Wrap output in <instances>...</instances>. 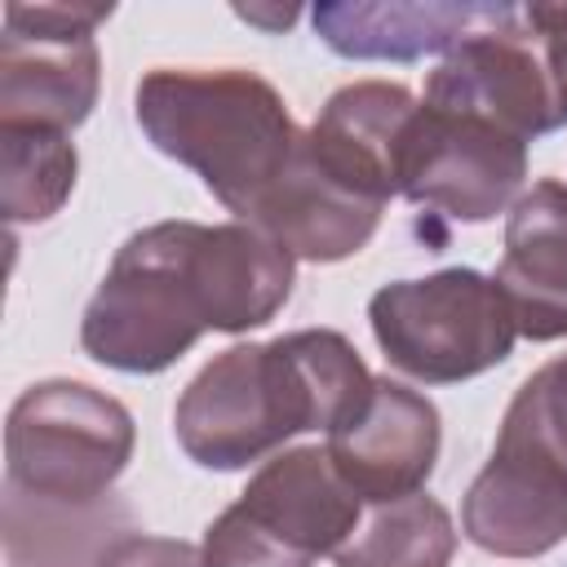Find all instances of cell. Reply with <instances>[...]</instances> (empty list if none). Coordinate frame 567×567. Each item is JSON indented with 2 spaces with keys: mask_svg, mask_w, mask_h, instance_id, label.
Returning a JSON list of instances; mask_svg holds the SVG:
<instances>
[{
  "mask_svg": "<svg viewBox=\"0 0 567 567\" xmlns=\"http://www.w3.org/2000/svg\"><path fill=\"white\" fill-rule=\"evenodd\" d=\"M518 18L509 4H319L315 31L341 58H421Z\"/></svg>",
  "mask_w": 567,
  "mask_h": 567,
  "instance_id": "obj_15",
  "label": "cell"
},
{
  "mask_svg": "<svg viewBox=\"0 0 567 567\" xmlns=\"http://www.w3.org/2000/svg\"><path fill=\"white\" fill-rule=\"evenodd\" d=\"M133 416L84 381H35L4 421V487L40 501L93 505L133 456Z\"/></svg>",
  "mask_w": 567,
  "mask_h": 567,
  "instance_id": "obj_5",
  "label": "cell"
},
{
  "mask_svg": "<svg viewBox=\"0 0 567 567\" xmlns=\"http://www.w3.org/2000/svg\"><path fill=\"white\" fill-rule=\"evenodd\" d=\"M128 532H133V509L115 492L93 505H66L4 487L9 567H97L102 554Z\"/></svg>",
  "mask_w": 567,
  "mask_h": 567,
  "instance_id": "obj_16",
  "label": "cell"
},
{
  "mask_svg": "<svg viewBox=\"0 0 567 567\" xmlns=\"http://www.w3.org/2000/svg\"><path fill=\"white\" fill-rule=\"evenodd\" d=\"M368 319L381 354L425 385L470 381L505 363L518 337L496 279L470 266L385 284L372 292Z\"/></svg>",
  "mask_w": 567,
  "mask_h": 567,
  "instance_id": "obj_6",
  "label": "cell"
},
{
  "mask_svg": "<svg viewBox=\"0 0 567 567\" xmlns=\"http://www.w3.org/2000/svg\"><path fill=\"white\" fill-rule=\"evenodd\" d=\"M372 381L359 350L332 328L230 346L182 390L177 443L204 470H244L292 434H332L368 403Z\"/></svg>",
  "mask_w": 567,
  "mask_h": 567,
  "instance_id": "obj_1",
  "label": "cell"
},
{
  "mask_svg": "<svg viewBox=\"0 0 567 567\" xmlns=\"http://www.w3.org/2000/svg\"><path fill=\"white\" fill-rule=\"evenodd\" d=\"M465 536L496 558H540L567 540V465L523 425L501 421L496 447L461 505Z\"/></svg>",
  "mask_w": 567,
  "mask_h": 567,
  "instance_id": "obj_9",
  "label": "cell"
},
{
  "mask_svg": "<svg viewBox=\"0 0 567 567\" xmlns=\"http://www.w3.org/2000/svg\"><path fill=\"white\" fill-rule=\"evenodd\" d=\"M359 496L337 474L328 447L270 456L239 501L204 532L208 567H310L337 554L359 527Z\"/></svg>",
  "mask_w": 567,
  "mask_h": 567,
  "instance_id": "obj_4",
  "label": "cell"
},
{
  "mask_svg": "<svg viewBox=\"0 0 567 567\" xmlns=\"http://www.w3.org/2000/svg\"><path fill=\"white\" fill-rule=\"evenodd\" d=\"M523 177V137L465 111H443L425 102L416 106L399 155V195L452 221H492L496 213L514 208Z\"/></svg>",
  "mask_w": 567,
  "mask_h": 567,
  "instance_id": "obj_8",
  "label": "cell"
},
{
  "mask_svg": "<svg viewBox=\"0 0 567 567\" xmlns=\"http://www.w3.org/2000/svg\"><path fill=\"white\" fill-rule=\"evenodd\" d=\"M523 27L536 40V53L545 62L549 89H554V115L567 124V4H532L523 9Z\"/></svg>",
  "mask_w": 567,
  "mask_h": 567,
  "instance_id": "obj_20",
  "label": "cell"
},
{
  "mask_svg": "<svg viewBox=\"0 0 567 567\" xmlns=\"http://www.w3.org/2000/svg\"><path fill=\"white\" fill-rule=\"evenodd\" d=\"M496 288L514 315L518 337H567V186L545 177L523 190L505 221V257Z\"/></svg>",
  "mask_w": 567,
  "mask_h": 567,
  "instance_id": "obj_13",
  "label": "cell"
},
{
  "mask_svg": "<svg viewBox=\"0 0 567 567\" xmlns=\"http://www.w3.org/2000/svg\"><path fill=\"white\" fill-rule=\"evenodd\" d=\"M421 102L492 120L523 142L558 128L554 89H549V75H545L532 31L523 27V13L509 18L505 27L461 40L430 71Z\"/></svg>",
  "mask_w": 567,
  "mask_h": 567,
  "instance_id": "obj_10",
  "label": "cell"
},
{
  "mask_svg": "<svg viewBox=\"0 0 567 567\" xmlns=\"http://www.w3.org/2000/svg\"><path fill=\"white\" fill-rule=\"evenodd\" d=\"M75 186V146L58 128L0 124V208L9 226L53 217Z\"/></svg>",
  "mask_w": 567,
  "mask_h": 567,
  "instance_id": "obj_18",
  "label": "cell"
},
{
  "mask_svg": "<svg viewBox=\"0 0 567 567\" xmlns=\"http://www.w3.org/2000/svg\"><path fill=\"white\" fill-rule=\"evenodd\" d=\"M381 208V199L363 195L337 168H328L301 128L288 168L252 208L248 226L270 235L292 261H341L372 239Z\"/></svg>",
  "mask_w": 567,
  "mask_h": 567,
  "instance_id": "obj_12",
  "label": "cell"
},
{
  "mask_svg": "<svg viewBox=\"0 0 567 567\" xmlns=\"http://www.w3.org/2000/svg\"><path fill=\"white\" fill-rule=\"evenodd\" d=\"M439 408L403 381L377 377L368 403L328 434V456L359 501L385 505L425 487L439 461Z\"/></svg>",
  "mask_w": 567,
  "mask_h": 567,
  "instance_id": "obj_11",
  "label": "cell"
},
{
  "mask_svg": "<svg viewBox=\"0 0 567 567\" xmlns=\"http://www.w3.org/2000/svg\"><path fill=\"white\" fill-rule=\"evenodd\" d=\"M133 102L151 146L195 168L239 221L279 182L301 137L279 89L239 66H155L137 80Z\"/></svg>",
  "mask_w": 567,
  "mask_h": 567,
  "instance_id": "obj_2",
  "label": "cell"
},
{
  "mask_svg": "<svg viewBox=\"0 0 567 567\" xmlns=\"http://www.w3.org/2000/svg\"><path fill=\"white\" fill-rule=\"evenodd\" d=\"M416 106L421 102L403 84L354 80L323 102L319 120L306 128V142L350 186L385 204L399 195V155Z\"/></svg>",
  "mask_w": 567,
  "mask_h": 567,
  "instance_id": "obj_14",
  "label": "cell"
},
{
  "mask_svg": "<svg viewBox=\"0 0 567 567\" xmlns=\"http://www.w3.org/2000/svg\"><path fill=\"white\" fill-rule=\"evenodd\" d=\"M505 421L536 434L563 465H567V354L549 359L540 372H532L514 403L505 408Z\"/></svg>",
  "mask_w": 567,
  "mask_h": 567,
  "instance_id": "obj_19",
  "label": "cell"
},
{
  "mask_svg": "<svg viewBox=\"0 0 567 567\" xmlns=\"http://www.w3.org/2000/svg\"><path fill=\"white\" fill-rule=\"evenodd\" d=\"M97 567H208L204 563V545L190 540H173V536H142L128 532L120 536Z\"/></svg>",
  "mask_w": 567,
  "mask_h": 567,
  "instance_id": "obj_21",
  "label": "cell"
},
{
  "mask_svg": "<svg viewBox=\"0 0 567 567\" xmlns=\"http://www.w3.org/2000/svg\"><path fill=\"white\" fill-rule=\"evenodd\" d=\"M239 18L244 22H261V27H288L292 18H297V9H239Z\"/></svg>",
  "mask_w": 567,
  "mask_h": 567,
  "instance_id": "obj_22",
  "label": "cell"
},
{
  "mask_svg": "<svg viewBox=\"0 0 567 567\" xmlns=\"http://www.w3.org/2000/svg\"><path fill=\"white\" fill-rule=\"evenodd\" d=\"M452 554H456L452 514L434 496L412 492L377 505L332 558L337 567H447Z\"/></svg>",
  "mask_w": 567,
  "mask_h": 567,
  "instance_id": "obj_17",
  "label": "cell"
},
{
  "mask_svg": "<svg viewBox=\"0 0 567 567\" xmlns=\"http://www.w3.org/2000/svg\"><path fill=\"white\" fill-rule=\"evenodd\" d=\"M199 230V221H155L115 252L80 323L89 359L115 372H164L213 328Z\"/></svg>",
  "mask_w": 567,
  "mask_h": 567,
  "instance_id": "obj_3",
  "label": "cell"
},
{
  "mask_svg": "<svg viewBox=\"0 0 567 567\" xmlns=\"http://www.w3.org/2000/svg\"><path fill=\"white\" fill-rule=\"evenodd\" d=\"M111 4H4L0 124L75 128L97 102V22Z\"/></svg>",
  "mask_w": 567,
  "mask_h": 567,
  "instance_id": "obj_7",
  "label": "cell"
}]
</instances>
